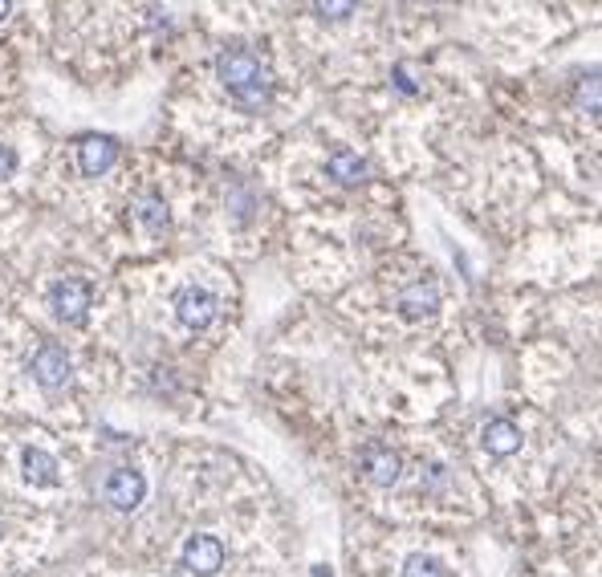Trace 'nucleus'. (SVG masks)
Masks as SVG:
<instances>
[{
  "label": "nucleus",
  "mask_w": 602,
  "mask_h": 577,
  "mask_svg": "<svg viewBox=\"0 0 602 577\" xmlns=\"http://www.w3.org/2000/svg\"><path fill=\"white\" fill-rule=\"evenodd\" d=\"M367 171H371V163L358 155V151H334L330 159H326V175L338 183V187H358L367 179Z\"/></svg>",
  "instance_id": "obj_11"
},
{
  "label": "nucleus",
  "mask_w": 602,
  "mask_h": 577,
  "mask_svg": "<svg viewBox=\"0 0 602 577\" xmlns=\"http://www.w3.org/2000/svg\"><path fill=\"white\" fill-rule=\"evenodd\" d=\"M9 17V5H5V0H0V21H5Z\"/></svg>",
  "instance_id": "obj_20"
},
{
  "label": "nucleus",
  "mask_w": 602,
  "mask_h": 577,
  "mask_svg": "<svg viewBox=\"0 0 602 577\" xmlns=\"http://www.w3.org/2000/svg\"><path fill=\"white\" fill-rule=\"evenodd\" d=\"M49 305L57 313V322L78 326V322H86V313L94 305V289L86 281H78V277H66V281H57L49 289Z\"/></svg>",
  "instance_id": "obj_2"
},
{
  "label": "nucleus",
  "mask_w": 602,
  "mask_h": 577,
  "mask_svg": "<svg viewBox=\"0 0 602 577\" xmlns=\"http://www.w3.org/2000/svg\"><path fill=\"white\" fill-rule=\"evenodd\" d=\"M403 577H444V565L436 557H428V553H411L403 561Z\"/></svg>",
  "instance_id": "obj_14"
},
{
  "label": "nucleus",
  "mask_w": 602,
  "mask_h": 577,
  "mask_svg": "<svg viewBox=\"0 0 602 577\" xmlns=\"http://www.w3.org/2000/svg\"><path fill=\"white\" fill-rule=\"evenodd\" d=\"M480 443H485L489 456H513L521 452V427L513 419H489L480 427Z\"/></svg>",
  "instance_id": "obj_10"
},
{
  "label": "nucleus",
  "mask_w": 602,
  "mask_h": 577,
  "mask_svg": "<svg viewBox=\"0 0 602 577\" xmlns=\"http://www.w3.org/2000/svg\"><path fill=\"white\" fill-rule=\"evenodd\" d=\"M216 78H220L224 90L236 98V94H245V90L261 86V82H269V70H265V61H261L257 49H249V45H228V49H220V57H216Z\"/></svg>",
  "instance_id": "obj_1"
},
{
  "label": "nucleus",
  "mask_w": 602,
  "mask_h": 577,
  "mask_svg": "<svg viewBox=\"0 0 602 577\" xmlns=\"http://www.w3.org/2000/svg\"><path fill=\"white\" fill-rule=\"evenodd\" d=\"M358 472L379 488H391L403 476V460H399V452H391L387 443H367L363 452H358Z\"/></svg>",
  "instance_id": "obj_6"
},
{
  "label": "nucleus",
  "mask_w": 602,
  "mask_h": 577,
  "mask_svg": "<svg viewBox=\"0 0 602 577\" xmlns=\"http://www.w3.org/2000/svg\"><path fill=\"white\" fill-rule=\"evenodd\" d=\"M419 484H424V488H440V484H444V468H440V464H432V468L424 472V480H419Z\"/></svg>",
  "instance_id": "obj_19"
},
{
  "label": "nucleus",
  "mask_w": 602,
  "mask_h": 577,
  "mask_svg": "<svg viewBox=\"0 0 602 577\" xmlns=\"http://www.w3.org/2000/svg\"><path fill=\"white\" fill-rule=\"evenodd\" d=\"M391 86L403 94V98H411V94H419V82L411 78V66H407V61H399V66L391 70Z\"/></svg>",
  "instance_id": "obj_15"
},
{
  "label": "nucleus",
  "mask_w": 602,
  "mask_h": 577,
  "mask_svg": "<svg viewBox=\"0 0 602 577\" xmlns=\"http://www.w3.org/2000/svg\"><path fill=\"white\" fill-rule=\"evenodd\" d=\"M114 163H118V139H114V135H86V139L78 143V167H82V175L98 179V175H106Z\"/></svg>",
  "instance_id": "obj_8"
},
{
  "label": "nucleus",
  "mask_w": 602,
  "mask_h": 577,
  "mask_svg": "<svg viewBox=\"0 0 602 577\" xmlns=\"http://www.w3.org/2000/svg\"><path fill=\"white\" fill-rule=\"evenodd\" d=\"M216 313H220V301L212 289L204 285H184L175 293V317L184 322L188 330H208L216 322Z\"/></svg>",
  "instance_id": "obj_3"
},
{
  "label": "nucleus",
  "mask_w": 602,
  "mask_h": 577,
  "mask_svg": "<svg viewBox=\"0 0 602 577\" xmlns=\"http://www.w3.org/2000/svg\"><path fill=\"white\" fill-rule=\"evenodd\" d=\"M354 13V5H318V17H326V21H346Z\"/></svg>",
  "instance_id": "obj_18"
},
{
  "label": "nucleus",
  "mask_w": 602,
  "mask_h": 577,
  "mask_svg": "<svg viewBox=\"0 0 602 577\" xmlns=\"http://www.w3.org/2000/svg\"><path fill=\"white\" fill-rule=\"evenodd\" d=\"M179 565H184L188 573H196V577L220 573V565H224V545H220V537H212V533L188 537L184 553H179Z\"/></svg>",
  "instance_id": "obj_7"
},
{
  "label": "nucleus",
  "mask_w": 602,
  "mask_h": 577,
  "mask_svg": "<svg viewBox=\"0 0 602 577\" xmlns=\"http://www.w3.org/2000/svg\"><path fill=\"white\" fill-rule=\"evenodd\" d=\"M21 472L33 488H53L57 484V460L45 452V447H25L21 452Z\"/></svg>",
  "instance_id": "obj_12"
},
{
  "label": "nucleus",
  "mask_w": 602,
  "mask_h": 577,
  "mask_svg": "<svg viewBox=\"0 0 602 577\" xmlns=\"http://www.w3.org/2000/svg\"><path fill=\"white\" fill-rule=\"evenodd\" d=\"M578 106H586L590 114H598V78H594V74L578 86Z\"/></svg>",
  "instance_id": "obj_16"
},
{
  "label": "nucleus",
  "mask_w": 602,
  "mask_h": 577,
  "mask_svg": "<svg viewBox=\"0 0 602 577\" xmlns=\"http://www.w3.org/2000/svg\"><path fill=\"white\" fill-rule=\"evenodd\" d=\"M135 220L147 228V232H163L171 212H167V200L159 196V191H139V200H135Z\"/></svg>",
  "instance_id": "obj_13"
},
{
  "label": "nucleus",
  "mask_w": 602,
  "mask_h": 577,
  "mask_svg": "<svg viewBox=\"0 0 602 577\" xmlns=\"http://www.w3.org/2000/svg\"><path fill=\"white\" fill-rule=\"evenodd\" d=\"M395 305L407 322H424V317H432L440 309V289H436V281H411Z\"/></svg>",
  "instance_id": "obj_9"
},
{
  "label": "nucleus",
  "mask_w": 602,
  "mask_h": 577,
  "mask_svg": "<svg viewBox=\"0 0 602 577\" xmlns=\"http://www.w3.org/2000/svg\"><path fill=\"white\" fill-rule=\"evenodd\" d=\"M29 370H33V378L41 382L45 391H62V387H70V378H74V362H70L66 346H57V342H45L33 354Z\"/></svg>",
  "instance_id": "obj_5"
},
{
  "label": "nucleus",
  "mask_w": 602,
  "mask_h": 577,
  "mask_svg": "<svg viewBox=\"0 0 602 577\" xmlns=\"http://www.w3.org/2000/svg\"><path fill=\"white\" fill-rule=\"evenodd\" d=\"M17 171V151L9 143H0V179H9Z\"/></svg>",
  "instance_id": "obj_17"
},
{
  "label": "nucleus",
  "mask_w": 602,
  "mask_h": 577,
  "mask_svg": "<svg viewBox=\"0 0 602 577\" xmlns=\"http://www.w3.org/2000/svg\"><path fill=\"white\" fill-rule=\"evenodd\" d=\"M102 500L118 512H135L147 500V476L139 468H114L102 484Z\"/></svg>",
  "instance_id": "obj_4"
}]
</instances>
